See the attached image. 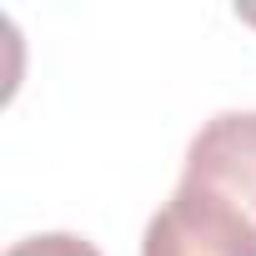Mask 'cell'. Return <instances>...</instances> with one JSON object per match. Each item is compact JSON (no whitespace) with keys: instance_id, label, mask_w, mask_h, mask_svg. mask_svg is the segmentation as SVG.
<instances>
[{"instance_id":"6da1fadb","label":"cell","mask_w":256,"mask_h":256,"mask_svg":"<svg viewBox=\"0 0 256 256\" xmlns=\"http://www.w3.org/2000/svg\"><path fill=\"white\" fill-rule=\"evenodd\" d=\"M141 256H256V226L231 201L181 181L151 216Z\"/></svg>"},{"instance_id":"7a4b0ae2","label":"cell","mask_w":256,"mask_h":256,"mask_svg":"<svg viewBox=\"0 0 256 256\" xmlns=\"http://www.w3.org/2000/svg\"><path fill=\"white\" fill-rule=\"evenodd\" d=\"M181 181L231 201L256 226V110H221L211 116L186 146Z\"/></svg>"},{"instance_id":"3957f363","label":"cell","mask_w":256,"mask_h":256,"mask_svg":"<svg viewBox=\"0 0 256 256\" xmlns=\"http://www.w3.org/2000/svg\"><path fill=\"white\" fill-rule=\"evenodd\" d=\"M6 256H100V251L86 236H76V231H40V236L16 241Z\"/></svg>"},{"instance_id":"277c9868","label":"cell","mask_w":256,"mask_h":256,"mask_svg":"<svg viewBox=\"0 0 256 256\" xmlns=\"http://www.w3.org/2000/svg\"><path fill=\"white\" fill-rule=\"evenodd\" d=\"M236 20H246V26H256V10H236Z\"/></svg>"}]
</instances>
